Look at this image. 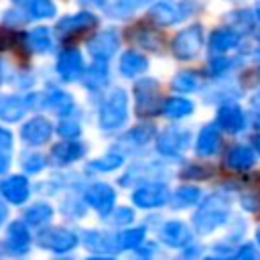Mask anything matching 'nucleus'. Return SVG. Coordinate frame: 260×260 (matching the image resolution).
Listing matches in <instances>:
<instances>
[{"label":"nucleus","mask_w":260,"mask_h":260,"mask_svg":"<svg viewBox=\"0 0 260 260\" xmlns=\"http://www.w3.org/2000/svg\"><path fill=\"white\" fill-rule=\"evenodd\" d=\"M230 217V197L223 193H213L209 195L195 211L193 215V225L195 232L201 236H207L221 228Z\"/></svg>","instance_id":"1"},{"label":"nucleus","mask_w":260,"mask_h":260,"mask_svg":"<svg viewBox=\"0 0 260 260\" xmlns=\"http://www.w3.org/2000/svg\"><path fill=\"white\" fill-rule=\"evenodd\" d=\"M128 118V93L122 87H114L102 102L98 112V124L102 130L112 132L124 126Z\"/></svg>","instance_id":"2"},{"label":"nucleus","mask_w":260,"mask_h":260,"mask_svg":"<svg viewBox=\"0 0 260 260\" xmlns=\"http://www.w3.org/2000/svg\"><path fill=\"white\" fill-rule=\"evenodd\" d=\"M134 106L138 116H152L162 110L160 83L154 77H142L134 85Z\"/></svg>","instance_id":"3"},{"label":"nucleus","mask_w":260,"mask_h":260,"mask_svg":"<svg viewBox=\"0 0 260 260\" xmlns=\"http://www.w3.org/2000/svg\"><path fill=\"white\" fill-rule=\"evenodd\" d=\"M37 244L43 250H49L55 254H65V252H71L79 244V238H77V234H73L67 228H45L39 232Z\"/></svg>","instance_id":"4"},{"label":"nucleus","mask_w":260,"mask_h":260,"mask_svg":"<svg viewBox=\"0 0 260 260\" xmlns=\"http://www.w3.org/2000/svg\"><path fill=\"white\" fill-rule=\"evenodd\" d=\"M193 12V2L191 0H158L150 8V18L160 24V26H171L179 20H185Z\"/></svg>","instance_id":"5"},{"label":"nucleus","mask_w":260,"mask_h":260,"mask_svg":"<svg viewBox=\"0 0 260 260\" xmlns=\"http://www.w3.org/2000/svg\"><path fill=\"white\" fill-rule=\"evenodd\" d=\"M203 47V28L201 24H189L179 30L173 39V53L181 61L193 59Z\"/></svg>","instance_id":"6"},{"label":"nucleus","mask_w":260,"mask_h":260,"mask_svg":"<svg viewBox=\"0 0 260 260\" xmlns=\"http://www.w3.org/2000/svg\"><path fill=\"white\" fill-rule=\"evenodd\" d=\"M191 144V130L183 126H169L156 138V150L162 156H179Z\"/></svg>","instance_id":"7"},{"label":"nucleus","mask_w":260,"mask_h":260,"mask_svg":"<svg viewBox=\"0 0 260 260\" xmlns=\"http://www.w3.org/2000/svg\"><path fill=\"white\" fill-rule=\"evenodd\" d=\"M171 199L169 187L165 183H144L132 193V203L140 209H156L162 207Z\"/></svg>","instance_id":"8"},{"label":"nucleus","mask_w":260,"mask_h":260,"mask_svg":"<svg viewBox=\"0 0 260 260\" xmlns=\"http://www.w3.org/2000/svg\"><path fill=\"white\" fill-rule=\"evenodd\" d=\"M85 203L95 209L100 215L108 217L114 211V203H116V191L108 185V183H93L85 189Z\"/></svg>","instance_id":"9"},{"label":"nucleus","mask_w":260,"mask_h":260,"mask_svg":"<svg viewBox=\"0 0 260 260\" xmlns=\"http://www.w3.org/2000/svg\"><path fill=\"white\" fill-rule=\"evenodd\" d=\"M120 47V37L114 28H106V30H100L93 39L87 41V51L91 53L93 59H100V61H108Z\"/></svg>","instance_id":"10"},{"label":"nucleus","mask_w":260,"mask_h":260,"mask_svg":"<svg viewBox=\"0 0 260 260\" xmlns=\"http://www.w3.org/2000/svg\"><path fill=\"white\" fill-rule=\"evenodd\" d=\"M55 69L63 81H77L83 77V57L77 49H65L59 53Z\"/></svg>","instance_id":"11"},{"label":"nucleus","mask_w":260,"mask_h":260,"mask_svg":"<svg viewBox=\"0 0 260 260\" xmlns=\"http://www.w3.org/2000/svg\"><path fill=\"white\" fill-rule=\"evenodd\" d=\"M51 134H53V126H51V122H49L47 118H43V116L30 118V120L24 122L22 128H20L22 142H26V144H30V146H41V144L49 142Z\"/></svg>","instance_id":"12"},{"label":"nucleus","mask_w":260,"mask_h":260,"mask_svg":"<svg viewBox=\"0 0 260 260\" xmlns=\"http://www.w3.org/2000/svg\"><path fill=\"white\" fill-rule=\"evenodd\" d=\"M95 24H98V18H95L93 12H89V10H79V12H75V14H69V16H65V18H61V20L57 22V28H55V30H57L59 37H71V35L83 32V30L95 26Z\"/></svg>","instance_id":"13"},{"label":"nucleus","mask_w":260,"mask_h":260,"mask_svg":"<svg viewBox=\"0 0 260 260\" xmlns=\"http://www.w3.org/2000/svg\"><path fill=\"white\" fill-rule=\"evenodd\" d=\"M0 195L12 203V205H22L28 195H30V185L24 175H10L0 183Z\"/></svg>","instance_id":"14"},{"label":"nucleus","mask_w":260,"mask_h":260,"mask_svg":"<svg viewBox=\"0 0 260 260\" xmlns=\"http://www.w3.org/2000/svg\"><path fill=\"white\" fill-rule=\"evenodd\" d=\"M215 124L219 128H223L225 132H240L244 126H246V114L242 112V108L234 102H223L217 110V116H215Z\"/></svg>","instance_id":"15"},{"label":"nucleus","mask_w":260,"mask_h":260,"mask_svg":"<svg viewBox=\"0 0 260 260\" xmlns=\"http://www.w3.org/2000/svg\"><path fill=\"white\" fill-rule=\"evenodd\" d=\"M158 236H160V242L171 248H185L193 240V232L187 228V223H183L179 219H171V221L162 223Z\"/></svg>","instance_id":"16"},{"label":"nucleus","mask_w":260,"mask_h":260,"mask_svg":"<svg viewBox=\"0 0 260 260\" xmlns=\"http://www.w3.org/2000/svg\"><path fill=\"white\" fill-rule=\"evenodd\" d=\"M30 248V232L22 219H16L6 230V252L8 254H26Z\"/></svg>","instance_id":"17"},{"label":"nucleus","mask_w":260,"mask_h":260,"mask_svg":"<svg viewBox=\"0 0 260 260\" xmlns=\"http://www.w3.org/2000/svg\"><path fill=\"white\" fill-rule=\"evenodd\" d=\"M221 144V134H219V126L217 124H205L195 140V152L199 156H213L219 150Z\"/></svg>","instance_id":"18"},{"label":"nucleus","mask_w":260,"mask_h":260,"mask_svg":"<svg viewBox=\"0 0 260 260\" xmlns=\"http://www.w3.org/2000/svg\"><path fill=\"white\" fill-rule=\"evenodd\" d=\"M83 152H85V146L79 140H61L51 148V160L59 167H65L79 160Z\"/></svg>","instance_id":"19"},{"label":"nucleus","mask_w":260,"mask_h":260,"mask_svg":"<svg viewBox=\"0 0 260 260\" xmlns=\"http://www.w3.org/2000/svg\"><path fill=\"white\" fill-rule=\"evenodd\" d=\"M242 35L234 26H219L209 35V49L215 53H225L232 51L240 45Z\"/></svg>","instance_id":"20"},{"label":"nucleus","mask_w":260,"mask_h":260,"mask_svg":"<svg viewBox=\"0 0 260 260\" xmlns=\"http://www.w3.org/2000/svg\"><path fill=\"white\" fill-rule=\"evenodd\" d=\"M43 108H49L57 116H69L75 110V102H73L71 93L53 87L47 93H43Z\"/></svg>","instance_id":"21"},{"label":"nucleus","mask_w":260,"mask_h":260,"mask_svg":"<svg viewBox=\"0 0 260 260\" xmlns=\"http://www.w3.org/2000/svg\"><path fill=\"white\" fill-rule=\"evenodd\" d=\"M225 167L234 171H246L256 162V152L246 144H236L225 154Z\"/></svg>","instance_id":"22"},{"label":"nucleus","mask_w":260,"mask_h":260,"mask_svg":"<svg viewBox=\"0 0 260 260\" xmlns=\"http://www.w3.org/2000/svg\"><path fill=\"white\" fill-rule=\"evenodd\" d=\"M83 244L91 252H114L118 246V236L100 232V230H85L83 232Z\"/></svg>","instance_id":"23"},{"label":"nucleus","mask_w":260,"mask_h":260,"mask_svg":"<svg viewBox=\"0 0 260 260\" xmlns=\"http://www.w3.org/2000/svg\"><path fill=\"white\" fill-rule=\"evenodd\" d=\"M26 108V100L20 95H0V120L4 122H18Z\"/></svg>","instance_id":"24"},{"label":"nucleus","mask_w":260,"mask_h":260,"mask_svg":"<svg viewBox=\"0 0 260 260\" xmlns=\"http://www.w3.org/2000/svg\"><path fill=\"white\" fill-rule=\"evenodd\" d=\"M118 69L124 77H136L140 73H144L148 69V59L142 55V53H136V51H126L122 57H120V63H118Z\"/></svg>","instance_id":"25"},{"label":"nucleus","mask_w":260,"mask_h":260,"mask_svg":"<svg viewBox=\"0 0 260 260\" xmlns=\"http://www.w3.org/2000/svg\"><path fill=\"white\" fill-rule=\"evenodd\" d=\"M193 110H195V106H193L191 100L181 98V95H175V98H169V100L162 104L160 114L167 116V118H171V120H181V118L189 116Z\"/></svg>","instance_id":"26"},{"label":"nucleus","mask_w":260,"mask_h":260,"mask_svg":"<svg viewBox=\"0 0 260 260\" xmlns=\"http://www.w3.org/2000/svg\"><path fill=\"white\" fill-rule=\"evenodd\" d=\"M83 85L87 89H100L102 85H106L108 81V61H100L93 59V63L89 65V69L83 73Z\"/></svg>","instance_id":"27"},{"label":"nucleus","mask_w":260,"mask_h":260,"mask_svg":"<svg viewBox=\"0 0 260 260\" xmlns=\"http://www.w3.org/2000/svg\"><path fill=\"white\" fill-rule=\"evenodd\" d=\"M53 217V207L45 201H39V203H32L24 215H22V221L26 225H32V228H41L45 223H49V219Z\"/></svg>","instance_id":"28"},{"label":"nucleus","mask_w":260,"mask_h":260,"mask_svg":"<svg viewBox=\"0 0 260 260\" xmlns=\"http://www.w3.org/2000/svg\"><path fill=\"white\" fill-rule=\"evenodd\" d=\"M201 199V189L195 187V185H185V187H179L173 195H171V203L175 209H187L195 203H199Z\"/></svg>","instance_id":"29"},{"label":"nucleus","mask_w":260,"mask_h":260,"mask_svg":"<svg viewBox=\"0 0 260 260\" xmlns=\"http://www.w3.org/2000/svg\"><path fill=\"white\" fill-rule=\"evenodd\" d=\"M154 132H156V128H154L152 124H146V122H144V124H138V126L130 128V130L122 136V142L128 144V146H144L146 142L152 140Z\"/></svg>","instance_id":"30"},{"label":"nucleus","mask_w":260,"mask_h":260,"mask_svg":"<svg viewBox=\"0 0 260 260\" xmlns=\"http://www.w3.org/2000/svg\"><path fill=\"white\" fill-rule=\"evenodd\" d=\"M26 45L35 53H47L53 47V37L47 26H37L26 35Z\"/></svg>","instance_id":"31"},{"label":"nucleus","mask_w":260,"mask_h":260,"mask_svg":"<svg viewBox=\"0 0 260 260\" xmlns=\"http://www.w3.org/2000/svg\"><path fill=\"white\" fill-rule=\"evenodd\" d=\"M124 156L120 152H106L100 158H93L87 162V171H95V173H110L116 171L118 167H122Z\"/></svg>","instance_id":"32"},{"label":"nucleus","mask_w":260,"mask_h":260,"mask_svg":"<svg viewBox=\"0 0 260 260\" xmlns=\"http://www.w3.org/2000/svg\"><path fill=\"white\" fill-rule=\"evenodd\" d=\"M150 2H152V0H116V2L110 6L108 14L114 16V18H126V16H130V14H134L136 10L148 6Z\"/></svg>","instance_id":"33"},{"label":"nucleus","mask_w":260,"mask_h":260,"mask_svg":"<svg viewBox=\"0 0 260 260\" xmlns=\"http://www.w3.org/2000/svg\"><path fill=\"white\" fill-rule=\"evenodd\" d=\"M132 39H134L140 47H144V49H148V51H158L160 45H162L160 35H158L156 30H152V28H146V26H138L136 30H132Z\"/></svg>","instance_id":"34"},{"label":"nucleus","mask_w":260,"mask_h":260,"mask_svg":"<svg viewBox=\"0 0 260 260\" xmlns=\"http://www.w3.org/2000/svg\"><path fill=\"white\" fill-rule=\"evenodd\" d=\"M199 75L195 73V71H179L175 77H173V81H171V85H173V89H177V91H183V93H189V91H195V89H199Z\"/></svg>","instance_id":"35"},{"label":"nucleus","mask_w":260,"mask_h":260,"mask_svg":"<svg viewBox=\"0 0 260 260\" xmlns=\"http://www.w3.org/2000/svg\"><path fill=\"white\" fill-rule=\"evenodd\" d=\"M55 12H57V8H55L53 0H28V4H26V14L37 20L51 18V16H55Z\"/></svg>","instance_id":"36"},{"label":"nucleus","mask_w":260,"mask_h":260,"mask_svg":"<svg viewBox=\"0 0 260 260\" xmlns=\"http://www.w3.org/2000/svg\"><path fill=\"white\" fill-rule=\"evenodd\" d=\"M144 236H146V230L144 228L124 230L122 234H118V246L124 248V250H136L144 242Z\"/></svg>","instance_id":"37"},{"label":"nucleus","mask_w":260,"mask_h":260,"mask_svg":"<svg viewBox=\"0 0 260 260\" xmlns=\"http://www.w3.org/2000/svg\"><path fill=\"white\" fill-rule=\"evenodd\" d=\"M57 132H59V136H63L65 140H77V136L81 134V126H79V122H75V120L63 118V120L59 122V126H57Z\"/></svg>","instance_id":"38"},{"label":"nucleus","mask_w":260,"mask_h":260,"mask_svg":"<svg viewBox=\"0 0 260 260\" xmlns=\"http://www.w3.org/2000/svg\"><path fill=\"white\" fill-rule=\"evenodd\" d=\"M45 162H47L45 156L39 154V152H28V154L22 156V169L26 173H39L45 167Z\"/></svg>","instance_id":"39"},{"label":"nucleus","mask_w":260,"mask_h":260,"mask_svg":"<svg viewBox=\"0 0 260 260\" xmlns=\"http://www.w3.org/2000/svg\"><path fill=\"white\" fill-rule=\"evenodd\" d=\"M134 219V211L130 207H116L112 213H110V221L114 225H126Z\"/></svg>","instance_id":"40"},{"label":"nucleus","mask_w":260,"mask_h":260,"mask_svg":"<svg viewBox=\"0 0 260 260\" xmlns=\"http://www.w3.org/2000/svg\"><path fill=\"white\" fill-rule=\"evenodd\" d=\"M26 18H28V14H24V10H20V8H12V10L4 12V16H2V20H4L6 24H12V26L24 24Z\"/></svg>","instance_id":"41"},{"label":"nucleus","mask_w":260,"mask_h":260,"mask_svg":"<svg viewBox=\"0 0 260 260\" xmlns=\"http://www.w3.org/2000/svg\"><path fill=\"white\" fill-rule=\"evenodd\" d=\"M232 65H234V61L228 59V57H213V59H209V69L213 73H225Z\"/></svg>","instance_id":"42"},{"label":"nucleus","mask_w":260,"mask_h":260,"mask_svg":"<svg viewBox=\"0 0 260 260\" xmlns=\"http://www.w3.org/2000/svg\"><path fill=\"white\" fill-rule=\"evenodd\" d=\"M63 213H67V215H81L83 213V205L79 203V201H63Z\"/></svg>","instance_id":"43"},{"label":"nucleus","mask_w":260,"mask_h":260,"mask_svg":"<svg viewBox=\"0 0 260 260\" xmlns=\"http://www.w3.org/2000/svg\"><path fill=\"white\" fill-rule=\"evenodd\" d=\"M205 169H209V167H199V165H189V167H185L183 169V177H187V179H195V177H205V175H201L199 171H205Z\"/></svg>","instance_id":"44"},{"label":"nucleus","mask_w":260,"mask_h":260,"mask_svg":"<svg viewBox=\"0 0 260 260\" xmlns=\"http://www.w3.org/2000/svg\"><path fill=\"white\" fill-rule=\"evenodd\" d=\"M0 148H4V150L12 148V134L2 126H0Z\"/></svg>","instance_id":"45"},{"label":"nucleus","mask_w":260,"mask_h":260,"mask_svg":"<svg viewBox=\"0 0 260 260\" xmlns=\"http://www.w3.org/2000/svg\"><path fill=\"white\" fill-rule=\"evenodd\" d=\"M12 47V35L6 28H0V51H6Z\"/></svg>","instance_id":"46"},{"label":"nucleus","mask_w":260,"mask_h":260,"mask_svg":"<svg viewBox=\"0 0 260 260\" xmlns=\"http://www.w3.org/2000/svg\"><path fill=\"white\" fill-rule=\"evenodd\" d=\"M8 167H10V150L0 148V175H2V173H6V171H8Z\"/></svg>","instance_id":"47"},{"label":"nucleus","mask_w":260,"mask_h":260,"mask_svg":"<svg viewBox=\"0 0 260 260\" xmlns=\"http://www.w3.org/2000/svg\"><path fill=\"white\" fill-rule=\"evenodd\" d=\"M250 104H252V108H254V112H260V89L250 98Z\"/></svg>","instance_id":"48"},{"label":"nucleus","mask_w":260,"mask_h":260,"mask_svg":"<svg viewBox=\"0 0 260 260\" xmlns=\"http://www.w3.org/2000/svg\"><path fill=\"white\" fill-rule=\"evenodd\" d=\"M240 260H254V250H252L250 246H246V248L242 250V256H240Z\"/></svg>","instance_id":"49"},{"label":"nucleus","mask_w":260,"mask_h":260,"mask_svg":"<svg viewBox=\"0 0 260 260\" xmlns=\"http://www.w3.org/2000/svg\"><path fill=\"white\" fill-rule=\"evenodd\" d=\"M203 260H236V256H207Z\"/></svg>","instance_id":"50"},{"label":"nucleus","mask_w":260,"mask_h":260,"mask_svg":"<svg viewBox=\"0 0 260 260\" xmlns=\"http://www.w3.org/2000/svg\"><path fill=\"white\" fill-rule=\"evenodd\" d=\"M6 213H8V211H6V205L0 203V225H2V221L6 219Z\"/></svg>","instance_id":"51"},{"label":"nucleus","mask_w":260,"mask_h":260,"mask_svg":"<svg viewBox=\"0 0 260 260\" xmlns=\"http://www.w3.org/2000/svg\"><path fill=\"white\" fill-rule=\"evenodd\" d=\"M83 4H87V6H100L104 0H81Z\"/></svg>","instance_id":"52"},{"label":"nucleus","mask_w":260,"mask_h":260,"mask_svg":"<svg viewBox=\"0 0 260 260\" xmlns=\"http://www.w3.org/2000/svg\"><path fill=\"white\" fill-rule=\"evenodd\" d=\"M85 260H114V258H110V256H89Z\"/></svg>","instance_id":"53"},{"label":"nucleus","mask_w":260,"mask_h":260,"mask_svg":"<svg viewBox=\"0 0 260 260\" xmlns=\"http://www.w3.org/2000/svg\"><path fill=\"white\" fill-rule=\"evenodd\" d=\"M254 146H256V150L260 152V134H258V136H254Z\"/></svg>","instance_id":"54"},{"label":"nucleus","mask_w":260,"mask_h":260,"mask_svg":"<svg viewBox=\"0 0 260 260\" xmlns=\"http://www.w3.org/2000/svg\"><path fill=\"white\" fill-rule=\"evenodd\" d=\"M256 242H258V244H260V228H258V230H256Z\"/></svg>","instance_id":"55"},{"label":"nucleus","mask_w":260,"mask_h":260,"mask_svg":"<svg viewBox=\"0 0 260 260\" xmlns=\"http://www.w3.org/2000/svg\"><path fill=\"white\" fill-rule=\"evenodd\" d=\"M256 16H258V20H260V4L256 6Z\"/></svg>","instance_id":"56"},{"label":"nucleus","mask_w":260,"mask_h":260,"mask_svg":"<svg viewBox=\"0 0 260 260\" xmlns=\"http://www.w3.org/2000/svg\"><path fill=\"white\" fill-rule=\"evenodd\" d=\"M2 73H4V71H2V63H0V81H2V77H4Z\"/></svg>","instance_id":"57"},{"label":"nucleus","mask_w":260,"mask_h":260,"mask_svg":"<svg viewBox=\"0 0 260 260\" xmlns=\"http://www.w3.org/2000/svg\"><path fill=\"white\" fill-rule=\"evenodd\" d=\"M14 2H28V0H14Z\"/></svg>","instance_id":"58"},{"label":"nucleus","mask_w":260,"mask_h":260,"mask_svg":"<svg viewBox=\"0 0 260 260\" xmlns=\"http://www.w3.org/2000/svg\"><path fill=\"white\" fill-rule=\"evenodd\" d=\"M258 59H260V49H258Z\"/></svg>","instance_id":"59"},{"label":"nucleus","mask_w":260,"mask_h":260,"mask_svg":"<svg viewBox=\"0 0 260 260\" xmlns=\"http://www.w3.org/2000/svg\"><path fill=\"white\" fill-rule=\"evenodd\" d=\"M63 260H67V258H63Z\"/></svg>","instance_id":"60"}]
</instances>
